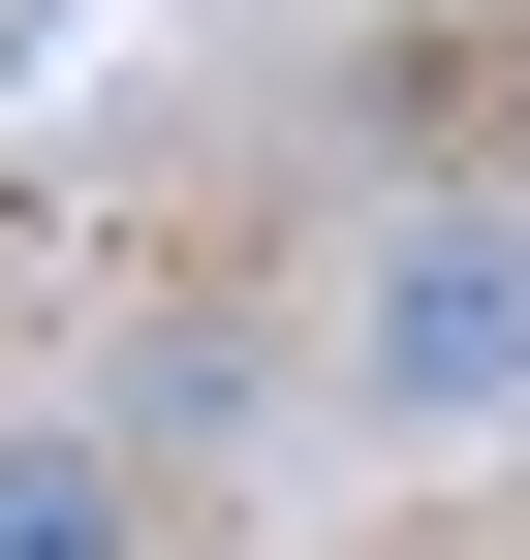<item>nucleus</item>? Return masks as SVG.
Segmentation results:
<instances>
[{"instance_id":"nucleus-2","label":"nucleus","mask_w":530,"mask_h":560,"mask_svg":"<svg viewBox=\"0 0 530 560\" xmlns=\"http://www.w3.org/2000/svg\"><path fill=\"white\" fill-rule=\"evenodd\" d=\"M0 560H157V436L125 405H0Z\"/></svg>"},{"instance_id":"nucleus-3","label":"nucleus","mask_w":530,"mask_h":560,"mask_svg":"<svg viewBox=\"0 0 530 560\" xmlns=\"http://www.w3.org/2000/svg\"><path fill=\"white\" fill-rule=\"evenodd\" d=\"M94 405H125V436H157V467H219V436H250V342H219V312H157V342H125Z\"/></svg>"},{"instance_id":"nucleus-1","label":"nucleus","mask_w":530,"mask_h":560,"mask_svg":"<svg viewBox=\"0 0 530 560\" xmlns=\"http://www.w3.org/2000/svg\"><path fill=\"white\" fill-rule=\"evenodd\" d=\"M344 405H375V436H499V405H530V219H499V187H406V219H375Z\"/></svg>"}]
</instances>
